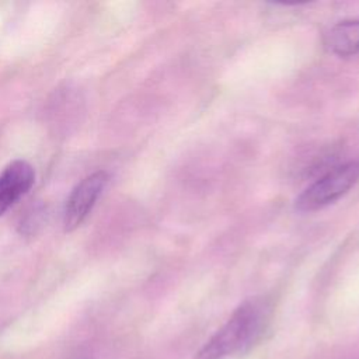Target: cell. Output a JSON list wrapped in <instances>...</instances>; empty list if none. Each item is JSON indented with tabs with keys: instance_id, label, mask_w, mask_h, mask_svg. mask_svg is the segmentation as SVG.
I'll list each match as a JSON object with an SVG mask.
<instances>
[{
	"instance_id": "4",
	"label": "cell",
	"mask_w": 359,
	"mask_h": 359,
	"mask_svg": "<svg viewBox=\"0 0 359 359\" xmlns=\"http://www.w3.org/2000/svg\"><path fill=\"white\" fill-rule=\"evenodd\" d=\"M35 172L25 160H14L0 172V216L20 201L34 185Z\"/></svg>"
},
{
	"instance_id": "1",
	"label": "cell",
	"mask_w": 359,
	"mask_h": 359,
	"mask_svg": "<svg viewBox=\"0 0 359 359\" xmlns=\"http://www.w3.org/2000/svg\"><path fill=\"white\" fill-rule=\"evenodd\" d=\"M271 306L264 297L243 302L198 351L195 359H223L250 351L268 327Z\"/></svg>"
},
{
	"instance_id": "2",
	"label": "cell",
	"mask_w": 359,
	"mask_h": 359,
	"mask_svg": "<svg viewBox=\"0 0 359 359\" xmlns=\"http://www.w3.org/2000/svg\"><path fill=\"white\" fill-rule=\"evenodd\" d=\"M359 181V160H351L325 172L294 201L299 212H314L344 196Z\"/></svg>"
},
{
	"instance_id": "3",
	"label": "cell",
	"mask_w": 359,
	"mask_h": 359,
	"mask_svg": "<svg viewBox=\"0 0 359 359\" xmlns=\"http://www.w3.org/2000/svg\"><path fill=\"white\" fill-rule=\"evenodd\" d=\"M108 180L109 174L100 170L83 178L73 188L63 210L65 231H72L83 223V220L91 212L97 199L102 194L105 185L108 184Z\"/></svg>"
},
{
	"instance_id": "5",
	"label": "cell",
	"mask_w": 359,
	"mask_h": 359,
	"mask_svg": "<svg viewBox=\"0 0 359 359\" xmlns=\"http://www.w3.org/2000/svg\"><path fill=\"white\" fill-rule=\"evenodd\" d=\"M324 45L339 57L359 53V20L352 18L334 24L324 36Z\"/></svg>"
},
{
	"instance_id": "6",
	"label": "cell",
	"mask_w": 359,
	"mask_h": 359,
	"mask_svg": "<svg viewBox=\"0 0 359 359\" xmlns=\"http://www.w3.org/2000/svg\"><path fill=\"white\" fill-rule=\"evenodd\" d=\"M77 359H90V358H86V356H81V358H77Z\"/></svg>"
}]
</instances>
